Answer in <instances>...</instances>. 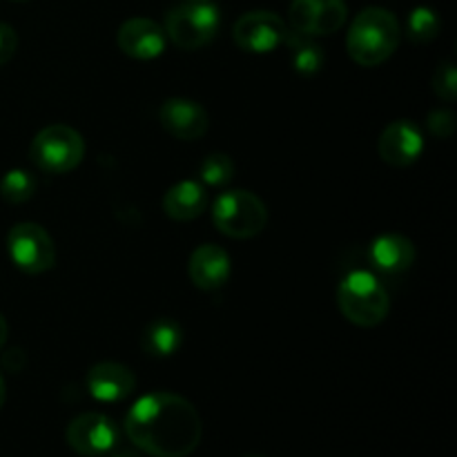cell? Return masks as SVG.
<instances>
[{
    "mask_svg": "<svg viewBox=\"0 0 457 457\" xmlns=\"http://www.w3.org/2000/svg\"><path fill=\"white\" fill-rule=\"evenodd\" d=\"M112 457H141V453L134 449H114L112 451Z\"/></svg>",
    "mask_w": 457,
    "mask_h": 457,
    "instance_id": "83f0119b",
    "label": "cell"
},
{
    "mask_svg": "<svg viewBox=\"0 0 457 457\" xmlns=\"http://www.w3.org/2000/svg\"><path fill=\"white\" fill-rule=\"evenodd\" d=\"M129 442L152 457H187L204 437L201 415L177 393H147L125 415Z\"/></svg>",
    "mask_w": 457,
    "mask_h": 457,
    "instance_id": "6da1fadb",
    "label": "cell"
},
{
    "mask_svg": "<svg viewBox=\"0 0 457 457\" xmlns=\"http://www.w3.org/2000/svg\"><path fill=\"white\" fill-rule=\"evenodd\" d=\"M7 253L13 266L27 275L52 270L56 263V245L52 235L38 223H16L7 235Z\"/></svg>",
    "mask_w": 457,
    "mask_h": 457,
    "instance_id": "52a82bcc",
    "label": "cell"
},
{
    "mask_svg": "<svg viewBox=\"0 0 457 457\" xmlns=\"http://www.w3.org/2000/svg\"><path fill=\"white\" fill-rule=\"evenodd\" d=\"M3 366L7 370H12V373H18V370H22V366H25V355H22V351H18V348H12V351L4 353Z\"/></svg>",
    "mask_w": 457,
    "mask_h": 457,
    "instance_id": "484cf974",
    "label": "cell"
},
{
    "mask_svg": "<svg viewBox=\"0 0 457 457\" xmlns=\"http://www.w3.org/2000/svg\"><path fill=\"white\" fill-rule=\"evenodd\" d=\"M428 129L437 138H451L455 132V114L449 110H433L427 119Z\"/></svg>",
    "mask_w": 457,
    "mask_h": 457,
    "instance_id": "cb8c5ba5",
    "label": "cell"
},
{
    "mask_svg": "<svg viewBox=\"0 0 457 457\" xmlns=\"http://www.w3.org/2000/svg\"><path fill=\"white\" fill-rule=\"evenodd\" d=\"M208 208V192L199 181H179L163 196V210L174 221H195Z\"/></svg>",
    "mask_w": 457,
    "mask_h": 457,
    "instance_id": "e0dca14e",
    "label": "cell"
},
{
    "mask_svg": "<svg viewBox=\"0 0 457 457\" xmlns=\"http://www.w3.org/2000/svg\"><path fill=\"white\" fill-rule=\"evenodd\" d=\"M433 92L445 103H453L457 98V74L453 62H442L433 74Z\"/></svg>",
    "mask_w": 457,
    "mask_h": 457,
    "instance_id": "603a6c76",
    "label": "cell"
},
{
    "mask_svg": "<svg viewBox=\"0 0 457 457\" xmlns=\"http://www.w3.org/2000/svg\"><path fill=\"white\" fill-rule=\"evenodd\" d=\"M378 152L384 163L393 168H409L424 152L422 129L409 119L393 120L379 134Z\"/></svg>",
    "mask_w": 457,
    "mask_h": 457,
    "instance_id": "8fae6325",
    "label": "cell"
},
{
    "mask_svg": "<svg viewBox=\"0 0 457 457\" xmlns=\"http://www.w3.org/2000/svg\"><path fill=\"white\" fill-rule=\"evenodd\" d=\"M230 254L217 244H204L190 254L187 275L201 290H217L230 279Z\"/></svg>",
    "mask_w": 457,
    "mask_h": 457,
    "instance_id": "9a60e30c",
    "label": "cell"
},
{
    "mask_svg": "<svg viewBox=\"0 0 457 457\" xmlns=\"http://www.w3.org/2000/svg\"><path fill=\"white\" fill-rule=\"evenodd\" d=\"M337 306L351 324L361 328L379 326L388 317L391 299L382 281L369 270H353L337 288Z\"/></svg>",
    "mask_w": 457,
    "mask_h": 457,
    "instance_id": "3957f363",
    "label": "cell"
},
{
    "mask_svg": "<svg viewBox=\"0 0 457 457\" xmlns=\"http://www.w3.org/2000/svg\"><path fill=\"white\" fill-rule=\"evenodd\" d=\"M348 7L344 0H293L288 12L290 29L303 36H328L344 27Z\"/></svg>",
    "mask_w": 457,
    "mask_h": 457,
    "instance_id": "9c48e42d",
    "label": "cell"
},
{
    "mask_svg": "<svg viewBox=\"0 0 457 457\" xmlns=\"http://www.w3.org/2000/svg\"><path fill=\"white\" fill-rule=\"evenodd\" d=\"M4 400H7V384H4L3 375H0V409H3Z\"/></svg>",
    "mask_w": 457,
    "mask_h": 457,
    "instance_id": "f1b7e54d",
    "label": "cell"
},
{
    "mask_svg": "<svg viewBox=\"0 0 457 457\" xmlns=\"http://www.w3.org/2000/svg\"><path fill=\"white\" fill-rule=\"evenodd\" d=\"M284 43L288 45L290 62H293L295 71L303 76H312L324 67V49L312 40V36H303L299 31L288 29Z\"/></svg>",
    "mask_w": 457,
    "mask_h": 457,
    "instance_id": "d6986e66",
    "label": "cell"
},
{
    "mask_svg": "<svg viewBox=\"0 0 457 457\" xmlns=\"http://www.w3.org/2000/svg\"><path fill=\"white\" fill-rule=\"evenodd\" d=\"M212 223L230 239H253L268 223L266 204L248 190L223 192L212 205Z\"/></svg>",
    "mask_w": 457,
    "mask_h": 457,
    "instance_id": "8992f818",
    "label": "cell"
},
{
    "mask_svg": "<svg viewBox=\"0 0 457 457\" xmlns=\"http://www.w3.org/2000/svg\"><path fill=\"white\" fill-rule=\"evenodd\" d=\"M201 183L208 187H223L235 179V163L228 154L214 152V154L205 156L204 163L199 168Z\"/></svg>",
    "mask_w": 457,
    "mask_h": 457,
    "instance_id": "7402d4cb",
    "label": "cell"
},
{
    "mask_svg": "<svg viewBox=\"0 0 457 457\" xmlns=\"http://www.w3.org/2000/svg\"><path fill=\"white\" fill-rule=\"evenodd\" d=\"M370 262L384 275H400L406 272L415 263V245L409 237L397 235V232H388V235L378 237L370 244Z\"/></svg>",
    "mask_w": 457,
    "mask_h": 457,
    "instance_id": "2e32d148",
    "label": "cell"
},
{
    "mask_svg": "<svg viewBox=\"0 0 457 457\" xmlns=\"http://www.w3.org/2000/svg\"><path fill=\"white\" fill-rule=\"evenodd\" d=\"M248 457H262V455H248Z\"/></svg>",
    "mask_w": 457,
    "mask_h": 457,
    "instance_id": "4dcf8cb0",
    "label": "cell"
},
{
    "mask_svg": "<svg viewBox=\"0 0 457 457\" xmlns=\"http://www.w3.org/2000/svg\"><path fill=\"white\" fill-rule=\"evenodd\" d=\"M221 27V12L210 3H183L165 13L163 31L179 49L195 52L214 40Z\"/></svg>",
    "mask_w": 457,
    "mask_h": 457,
    "instance_id": "277c9868",
    "label": "cell"
},
{
    "mask_svg": "<svg viewBox=\"0 0 457 457\" xmlns=\"http://www.w3.org/2000/svg\"><path fill=\"white\" fill-rule=\"evenodd\" d=\"M288 25L272 12H248L232 27L237 47L250 54H268L284 45Z\"/></svg>",
    "mask_w": 457,
    "mask_h": 457,
    "instance_id": "30bf717a",
    "label": "cell"
},
{
    "mask_svg": "<svg viewBox=\"0 0 457 457\" xmlns=\"http://www.w3.org/2000/svg\"><path fill=\"white\" fill-rule=\"evenodd\" d=\"M400 40V21L388 9L369 7L353 18L346 36V49L357 65L378 67L395 54Z\"/></svg>",
    "mask_w": 457,
    "mask_h": 457,
    "instance_id": "7a4b0ae2",
    "label": "cell"
},
{
    "mask_svg": "<svg viewBox=\"0 0 457 457\" xmlns=\"http://www.w3.org/2000/svg\"><path fill=\"white\" fill-rule=\"evenodd\" d=\"M85 386L96 402L114 404V402H123L132 395L137 388V375L119 361H101L87 370Z\"/></svg>",
    "mask_w": 457,
    "mask_h": 457,
    "instance_id": "5bb4252c",
    "label": "cell"
},
{
    "mask_svg": "<svg viewBox=\"0 0 457 457\" xmlns=\"http://www.w3.org/2000/svg\"><path fill=\"white\" fill-rule=\"evenodd\" d=\"M36 192V181L29 172L25 170H9L3 179H0V196H3L7 204L18 205L25 204L34 196Z\"/></svg>",
    "mask_w": 457,
    "mask_h": 457,
    "instance_id": "44dd1931",
    "label": "cell"
},
{
    "mask_svg": "<svg viewBox=\"0 0 457 457\" xmlns=\"http://www.w3.org/2000/svg\"><path fill=\"white\" fill-rule=\"evenodd\" d=\"M65 440L74 453L101 457L119 446V427L103 413H83L71 420Z\"/></svg>",
    "mask_w": 457,
    "mask_h": 457,
    "instance_id": "ba28073f",
    "label": "cell"
},
{
    "mask_svg": "<svg viewBox=\"0 0 457 457\" xmlns=\"http://www.w3.org/2000/svg\"><path fill=\"white\" fill-rule=\"evenodd\" d=\"M7 333H9L7 320H4V317L0 315V348H3L4 342H7Z\"/></svg>",
    "mask_w": 457,
    "mask_h": 457,
    "instance_id": "4316f807",
    "label": "cell"
},
{
    "mask_svg": "<svg viewBox=\"0 0 457 457\" xmlns=\"http://www.w3.org/2000/svg\"><path fill=\"white\" fill-rule=\"evenodd\" d=\"M85 141L70 125H47L34 137L29 159L40 172L67 174L83 163Z\"/></svg>",
    "mask_w": 457,
    "mask_h": 457,
    "instance_id": "5b68a950",
    "label": "cell"
},
{
    "mask_svg": "<svg viewBox=\"0 0 457 457\" xmlns=\"http://www.w3.org/2000/svg\"><path fill=\"white\" fill-rule=\"evenodd\" d=\"M183 330L174 320H154L141 335V348L152 357H172L181 348Z\"/></svg>",
    "mask_w": 457,
    "mask_h": 457,
    "instance_id": "ac0fdd59",
    "label": "cell"
},
{
    "mask_svg": "<svg viewBox=\"0 0 457 457\" xmlns=\"http://www.w3.org/2000/svg\"><path fill=\"white\" fill-rule=\"evenodd\" d=\"M442 29V21L431 7H418L409 13L406 18V36L409 40L413 43L424 45V43H431L440 36Z\"/></svg>",
    "mask_w": 457,
    "mask_h": 457,
    "instance_id": "ffe728a7",
    "label": "cell"
},
{
    "mask_svg": "<svg viewBox=\"0 0 457 457\" xmlns=\"http://www.w3.org/2000/svg\"><path fill=\"white\" fill-rule=\"evenodd\" d=\"M183 3H210V0H183Z\"/></svg>",
    "mask_w": 457,
    "mask_h": 457,
    "instance_id": "f546056e",
    "label": "cell"
},
{
    "mask_svg": "<svg viewBox=\"0 0 457 457\" xmlns=\"http://www.w3.org/2000/svg\"><path fill=\"white\" fill-rule=\"evenodd\" d=\"M18 47V36L16 29L7 22H0V65H4L7 61H12V56L16 54Z\"/></svg>",
    "mask_w": 457,
    "mask_h": 457,
    "instance_id": "d4e9b609",
    "label": "cell"
},
{
    "mask_svg": "<svg viewBox=\"0 0 457 457\" xmlns=\"http://www.w3.org/2000/svg\"><path fill=\"white\" fill-rule=\"evenodd\" d=\"M159 120L168 134L179 141H199L210 128V116L190 98H168L159 107Z\"/></svg>",
    "mask_w": 457,
    "mask_h": 457,
    "instance_id": "7c38bea8",
    "label": "cell"
},
{
    "mask_svg": "<svg viewBox=\"0 0 457 457\" xmlns=\"http://www.w3.org/2000/svg\"><path fill=\"white\" fill-rule=\"evenodd\" d=\"M116 43L125 56L137 58V61H152L165 52L168 36L163 27L150 18H129L119 27Z\"/></svg>",
    "mask_w": 457,
    "mask_h": 457,
    "instance_id": "4fadbf2b",
    "label": "cell"
}]
</instances>
